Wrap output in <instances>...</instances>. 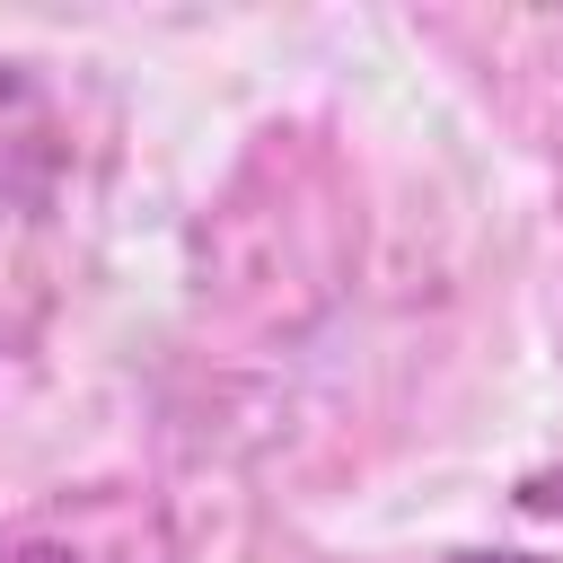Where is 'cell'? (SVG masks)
I'll return each instance as SVG.
<instances>
[{
    "mask_svg": "<svg viewBox=\"0 0 563 563\" xmlns=\"http://www.w3.org/2000/svg\"><path fill=\"white\" fill-rule=\"evenodd\" d=\"M44 150H53V114H44L35 79L0 62V194H18L44 167Z\"/></svg>",
    "mask_w": 563,
    "mask_h": 563,
    "instance_id": "obj_1",
    "label": "cell"
},
{
    "mask_svg": "<svg viewBox=\"0 0 563 563\" xmlns=\"http://www.w3.org/2000/svg\"><path fill=\"white\" fill-rule=\"evenodd\" d=\"M0 563H79V554H62V545H44V537H26V545H9Z\"/></svg>",
    "mask_w": 563,
    "mask_h": 563,
    "instance_id": "obj_2",
    "label": "cell"
},
{
    "mask_svg": "<svg viewBox=\"0 0 563 563\" xmlns=\"http://www.w3.org/2000/svg\"><path fill=\"white\" fill-rule=\"evenodd\" d=\"M457 563H545V554H457Z\"/></svg>",
    "mask_w": 563,
    "mask_h": 563,
    "instance_id": "obj_3",
    "label": "cell"
}]
</instances>
